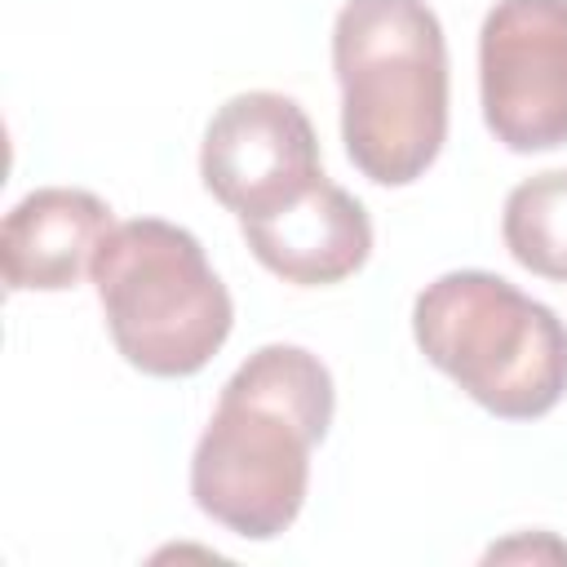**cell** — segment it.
Listing matches in <instances>:
<instances>
[{
    "mask_svg": "<svg viewBox=\"0 0 567 567\" xmlns=\"http://www.w3.org/2000/svg\"><path fill=\"white\" fill-rule=\"evenodd\" d=\"M332 372L306 346H261L230 381L195 443V505L244 540L284 536L310 487V452L332 425Z\"/></svg>",
    "mask_w": 567,
    "mask_h": 567,
    "instance_id": "6da1fadb",
    "label": "cell"
},
{
    "mask_svg": "<svg viewBox=\"0 0 567 567\" xmlns=\"http://www.w3.org/2000/svg\"><path fill=\"white\" fill-rule=\"evenodd\" d=\"M341 142L377 186L416 182L447 142V40L425 0H346L332 22Z\"/></svg>",
    "mask_w": 567,
    "mask_h": 567,
    "instance_id": "7a4b0ae2",
    "label": "cell"
},
{
    "mask_svg": "<svg viewBox=\"0 0 567 567\" xmlns=\"http://www.w3.org/2000/svg\"><path fill=\"white\" fill-rule=\"evenodd\" d=\"M421 354L501 421H536L567 394V323L492 270H447L412 301Z\"/></svg>",
    "mask_w": 567,
    "mask_h": 567,
    "instance_id": "3957f363",
    "label": "cell"
},
{
    "mask_svg": "<svg viewBox=\"0 0 567 567\" xmlns=\"http://www.w3.org/2000/svg\"><path fill=\"white\" fill-rule=\"evenodd\" d=\"M89 279L115 350L146 377H195L230 337V292L186 226L164 217L111 226Z\"/></svg>",
    "mask_w": 567,
    "mask_h": 567,
    "instance_id": "277c9868",
    "label": "cell"
},
{
    "mask_svg": "<svg viewBox=\"0 0 567 567\" xmlns=\"http://www.w3.org/2000/svg\"><path fill=\"white\" fill-rule=\"evenodd\" d=\"M478 97L505 151L567 146V0H496L487 9Z\"/></svg>",
    "mask_w": 567,
    "mask_h": 567,
    "instance_id": "5b68a950",
    "label": "cell"
},
{
    "mask_svg": "<svg viewBox=\"0 0 567 567\" xmlns=\"http://www.w3.org/2000/svg\"><path fill=\"white\" fill-rule=\"evenodd\" d=\"M199 177L204 190L235 217H266L323 177L315 124L284 93H235L204 128Z\"/></svg>",
    "mask_w": 567,
    "mask_h": 567,
    "instance_id": "8992f818",
    "label": "cell"
},
{
    "mask_svg": "<svg viewBox=\"0 0 567 567\" xmlns=\"http://www.w3.org/2000/svg\"><path fill=\"white\" fill-rule=\"evenodd\" d=\"M239 235L270 275L297 288L341 284L372 252L368 208L328 177L266 217H239Z\"/></svg>",
    "mask_w": 567,
    "mask_h": 567,
    "instance_id": "52a82bcc",
    "label": "cell"
},
{
    "mask_svg": "<svg viewBox=\"0 0 567 567\" xmlns=\"http://www.w3.org/2000/svg\"><path fill=\"white\" fill-rule=\"evenodd\" d=\"M111 230V208L80 186H40L22 195L0 226V270L13 292L75 288Z\"/></svg>",
    "mask_w": 567,
    "mask_h": 567,
    "instance_id": "ba28073f",
    "label": "cell"
},
{
    "mask_svg": "<svg viewBox=\"0 0 567 567\" xmlns=\"http://www.w3.org/2000/svg\"><path fill=\"white\" fill-rule=\"evenodd\" d=\"M501 239L523 270L567 284V168L532 173L505 195Z\"/></svg>",
    "mask_w": 567,
    "mask_h": 567,
    "instance_id": "9c48e42d",
    "label": "cell"
},
{
    "mask_svg": "<svg viewBox=\"0 0 567 567\" xmlns=\"http://www.w3.org/2000/svg\"><path fill=\"white\" fill-rule=\"evenodd\" d=\"M505 558H567V545L554 540L549 532H536V536H518L487 549V563H505Z\"/></svg>",
    "mask_w": 567,
    "mask_h": 567,
    "instance_id": "30bf717a",
    "label": "cell"
}]
</instances>
